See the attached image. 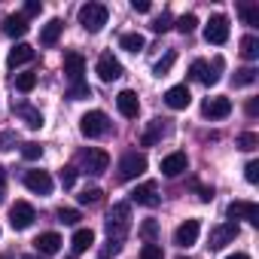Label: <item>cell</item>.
Returning <instances> with one entry per match:
<instances>
[{"mask_svg":"<svg viewBox=\"0 0 259 259\" xmlns=\"http://www.w3.org/2000/svg\"><path fill=\"white\" fill-rule=\"evenodd\" d=\"M128 229H132V207H128V204H113L107 210V238L122 244Z\"/></svg>","mask_w":259,"mask_h":259,"instance_id":"6da1fadb","label":"cell"},{"mask_svg":"<svg viewBox=\"0 0 259 259\" xmlns=\"http://www.w3.org/2000/svg\"><path fill=\"white\" fill-rule=\"evenodd\" d=\"M107 19H110V13H107L104 4H85V7L79 10V25H82L89 34H98V31L107 25Z\"/></svg>","mask_w":259,"mask_h":259,"instance_id":"7a4b0ae2","label":"cell"},{"mask_svg":"<svg viewBox=\"0 0 259 259\" xmlns=\"http://www.w3.org/2000/svg\"><path fill=\"white\" fill-rule=\"evenodd\" d=\"M79 132H82V138H101V135H107V132H110V119H107V113H101V110L82 113V119H79Z\"/></svg>","mask_w":259,"mask_h":259,"instance_id":"3957f363","label":"cell"},{"mask_svg":"<svg viewBox=\"0 0 259 259\" xmlns=\"http://www.w3.org/2000/svg\"><path fill=\"white\" fill-rule=\"evenodd\" d=\"M76 162H79V168L85 171V174H104L107 168H110V156L104 153V150H95V147H89V150H82L79 156H76Z\"/></svg>","mask_w":259,"mask_h":259,"instance_id":"277c9868","label":"cell"},{"mask_svg":"<svg viewBox=\"0 0 259 259\" xmlns=\"http://www.w3.org/2000/svg\"><path fill=\"white\" fill-rule=\"evenodd\" d=\"M147 171V156L144 153H125L119 159V177L122 180H138Z\"/></svg>","mask_w":259,"mask_h":259,"instance_id":"5b68a950","label":"cell"},{"mask_svg":"<svg viewBox=\"0 0 259 259\" xmlns=\"http://www.w3.org/2000/svg\"><path fill=\"white\" fill-rule=\"evenodd\" d=\"M217 70H223V58H213V67L198 58V61H192L189 76L198 79V82H204V85H217V82H220V73H217Z\"/></svg>","mask_w":259,"mask_h":259,"instance_id":"8992f818","label":"cell"},{"mask_svg":"<svg viewBox=\"0 0 259 259\" xmlns=\"http://www.w3.org/2000/svg\"><path fill=\"white\" fill-rule=\"evenodd\" d=\"M34 220H37V210H34L28 201H16V204L10 207V226H13L16 232L31 229V226H34Z\"/></svg>","mask_w":259,"mask_h":259,"instance_id":"52a82bcc","label":"cell"},{"mask_svg":"<svg viewBox=\"0 0 259 259\" xmlns=\"http://www.w3.org/2000/svg\"><path fill=\"white\" fill-rule=\"evenodd\" d=\"M226 217H229V223L247 220L250 226H259V207H256L253 201H232V204L226 207Z\"/></svg>","mask_w":259,"mask_h":259,"instance_id":"ba28073f","label":"cell"},{"mask_svg":"<svg viewBox=\"0 0 259 259\" xmlns=\"http://www.w3.org/2000/svg\"><path fill=\"white\" fill-rule=\"evenodd\" d=\"M204 40L213 46H223L229 40V19L226 16H210V22L204 25Z\"/></svg>","mask_w":259,"mask_h":259,"instance_id":"9c48e42d","label":"cell"},{"mask_svg":"<svg viewBox=\"0 0 259 259\" xmlns=\"http://www.w3.org/2000/svg\"><path fill=\"white\" fill-rule=\"evenodd\" d=\"M238 232H241L238 223H220V226L210 229V244H207V247H210V250H223L226 244H232V241L238 238Z\"/></svg>","mask_w":259,"mask_h":259,"instance_id":"30bf717a","label":"cell"},{"mask_svg":"<svg viewBox=\"0 0 259 259\" xmlns=\"http://www.w3.org/2000/svg\"><path fill=\"white\" fill-rule=\"evenodd\" d=\"M98 76H101V82H113V79H119L122 76V64H119V58H113V52H104L101 58H98Z\"/></svg>","mask_w":259,"mask_h":259,"instance_id":"8fae6325","label":"cell"},{"mask_svg":"<svg viewBox=\"0 0 259 259\" xmlns=\"http://www.w3.org/2000/svg\"><path fill=\"white\" fill-rule=\"evenodd\" d=\"M198 232H201V223H198V220H186V223L177 226L174 244H177V247H192V244L198 241Z\"/></svg>","mask_w":259,"mask_h":259,"instance_id":"7c38bea8","label":"cell"},{"mask_svg":"<svg viewBox=\"0 0 259 259\" xmlns=\"http://www.w3.org/2000/svg\"><path fill=\"white\" fill-rule=\"evenodd\" d=\"M116 107H119V113H122L125 119H138V113H141V101H138V92H132V89L119 92V95H116Z\"/></svg>","mask_w":259,"mask_h":259,"instance_id":"4fadbf2b","label":"cell"},{"mask_svg":"<svg viewBox=\"0 0 259 259\" xmlns=\"http://www.w3.org/2000/svg\"><path fill=\"white\" fill-rule=\"evenodd\" d=\"M201 113H204L207 119H226V116L232 113V101H229V98H223V95L207 98V101L201 104Z\"/></svg>","mask_w":259,"mask_h":259,"instance_id":"5bb4252c","label":"cell"},{"mask_svg":"<svg viewBox=\"0 0 259 259\" xmlns=\"http://www.w3.org/2000/svg\"><path fill=\"white\" fill-rule=\"evenodd\" d=\"M25 186L37 195H49L52 192V177H49V171H25Z\"/></svg>","mask_w":259,"mask_h":259,"instance_id":"9a60e30c","label":"cell"},{"mask_svg":"<svg viewBox=\"0 0 259 259\" xmlns=\"http://www.w3.org/2000/svg\"><path fill=\"white\" fill-rule=\"evenodd\" d=\"M64 73H67V79L76 85V82H82V73H85V58L79 55V52H64Z\"/></svg>","mask_w":259,"mask_h":259,"instance_id":"2e32d148","label":"cell"},{"mask_svg":"<svg viewBox=\"0 0 259 259\" xmlns=\"http://www.w3.org/2000/svg\"><path fill=\"white\" fill-rule=\"evenodd\" d=\"M132 201H135V204H144V207H156V204L162 201V198H159V186H156V183H141V186H135Z\"/></svg>","mask_w":259,"mask_h":259,"instance_id":"e0dca14e","label":"cell"},{"mask_svg":"<svg viewBox=\"0 0 259 259\" xmlns=\"http://www.w3.org/2000/svg\"><path fill=\"white\" fill-rule=\"evenodd\" d=\"M189 101H192V95H189L186 85H171V89L165 92V104H168L171 110H186Z\"/></svg>","mask_w":259,"mask_h":259,"instance_id":"ac0fdd59","label":"cell"},{"mask_svg":"<svg viewBox=\"0 0 259 259\" xmlns=\"http://www.w3.org/2000/svg\"><path fill=\"white\" fill-rule=\"evenodd\" d=\"M186 168H189L186 153H171V156L162 159V174H165V177H177V174H183Z\"/></svg>","mask_w":259,"mask_h":259,"instance_id":"d6986e66","label":"cell"},{"mask_svg":"<svg viewBox=\"0 0 259 259\" xmlns=\"http://www.w3.org/2000/svg\"><path fill=\"white\" fill-rule=\"evenodd\" d=\"M34 244H37V253H40V256H52V253L61 250V235H58V232H43Z\"/></svg>","mask_w":259,"mask_h":259,"instance_id":"ffe728a7","label":"cell"},{"mask_svg":"<svg viewBox=\"0 0 259 259\" xmlns=\"http://www.w3.org/2000/svg\"><path fill=\"white\" fill-rule=\"evenodd\" d=\"M28 61H34V46H28V43H16V49H10V55H7L10 67H22Z\"/></svg>","mask_w":259,"mask_h":259,"instance_id":"44dd1931","label":"cell"},{"mask_svg":"<svg viewBox=\"0 0 259 259\" xmlns=\"http://www.w3.org/2000/svg\"><path fill=\"white\" fill-rule=\"evenodd\" d=\"M61 31H64V22H61V19H49V22L43 25V31H40V43H43V46H55L58 37H61Z\"/></svg>","mask_w":259,"mask_h":259,"instance_id":"7402d4cb","label":"cell"},{"mask_svg":"<svg viewBox=\"0 0 259 259\" xmlns=\"http://www.w3.org/2000/svg\"><path fill=\"white\" fill-rule=\"evenodd\" d=\"M165 135H168L165 119H153V122H150V128H147V135L141 138V144H144V147H153V144H159Z\"/></svg>","mask_w":259,"mask_h":259,"instance_id":"603a6c76","label":"cell"},{"mask_svg":"<svg viewBox=\"0 0 259 259\" xmlns=\"http://www.w3.org/2000/svg\"><path fill=\"white\" fill-rule=\"evenodd\" d=\"M28 28H31V25H28L25 16H7V19H4V34H7V37H25Z\"/></svg>","mask_w":259,"mask_h":259,"instance_id":"cb8c5ba5","label":"cell"},{"mask_svg":"<svg viewBox=\"0 0 259 259\" xmlns=\"http://www.w3.org/2000/svg\"><path fill=\"white\" fill-rule=\"evenodd\" d=\"M70 244H73V253H85V250L95 244V232H92V229H76Z\"/></svg>","mask_w":259,"mask_h":259,"instance_id":"d4e9b609","label":"cell"},{"mask_svg":"<svg viewBox=\"0 0 259 259\" xmlns=\"http://www.w3.org/2000/svg\"><path fill=\"white\" fill-rule=\"evenodd\" d=\"M119 46H122V49H128V52H144L147 40H144V34H122Z\"/></svg>","mask_w":259,"mask_h":259,"instance_id":"484cf974","label":"cell"},{"mask_svg":"<svg viewBox=\"0 0 259 259\" xmlns=\"http://www.w3.org/2000/svg\"><path fill=\"white\" fill-rule=\"evenodd\" d=\"M241 55H244L247 61H253V58H259V40H256L253 34H247V37H241Z\"/></svg>","mask_w":259,"mask_h":259,"instance_id":"4316f807","label":"cell"},{"mask_svg":"<svg viewBox=\"0 0 259 259\" xmlns=\"http://www.w3.org/2000/svg\"><path fill=\"white\" fill-rule=\"evenodd\" d=\"M232 82H235V89H244V85H253V82H256V70H253V67H241V70H235V76H232Z\"/></svg>","mask_w":259,"mask_h":259,"instance_id":"83f0119b","label":"cell"},{"mask_svg":"<svg viewBox=\"0 0 259 259\" xmlns=\"http://www.w3.org/2000/svg\"><path fill=\"white\" fill-rule=\"evenodd\" d=\"M16 113L28 122V128H40V125H43V113H40V110H34V107H19Z\"/></svg>","mask_w":259,"mask_h":259,"instance_id":"f1b7e54d","label":"cell"},{"mask_svg":"<svg viewBox=\"0 0 259 259\" xmlns=\"http://www.w3.org/2000/svg\"><path fill=\"white\" fill-rule=\"evenodd\" d=\"M174 61H177V55H174V52H165V55L153 64V73H156V76H168V70L174 67Z\"/></svg>","mask_w":259,"mask_h":259,"instance_id":"f546056e","label":"cell"},{"mask_svg":"<svg viewBox=\"0 0 259 259\" xmlns=\"http://www.w3.org/2000/svg\"><path fill=\"white\" fill-rule=\"evenodd\" d=\"M34 85H37V73H19L16 76V89L19 92L28 95V92H34Z\"/></svg>","mask_w":259,"mask_h":259,"instance_id":"4dcf8cb0","label":"cell"},{"mask_svg":"<svg viewBox=\"0 0 259 259\" xmlns=\"http://www.w3.org/2000/svg\"><path fill=\"white\" fill-rule=\"evenodd\" d=\"M195 28H198V19H195L192 13H186V16L177 19V31H180V34H192Z\"/></svg>","mask_w":259,"mask_h":259,"instance_id":"1f68e13d","label":"cell"},{"mask_svg":"<svg viewBox=\"0 0 259 259\" xmlns=\"http://www.w3.org/2000/svg\"><path fill=\"white\" fill-rule=\"evenodd\" d=\"M259 147V138L253 135V132H244L241 138H238V150H244V153H250V150H256Z\"/></svg>","mask_w":259,"mask_h":259,"instance_id":"d6a6232c","label":"cell"},{"mask_svg":"<svg viewBox=\"0 0 259 259\" xmlns=\"http://www.w3.org/2000/svg\"><path fill=\"white\" fill-rule=\"evenodd\" d=\"M101 195H104V192H101L98 186H92V189H82L76 198H79V204H98V201H101Z\"/></svg>","mask_w":259,"mask_h":259,"instance_id":"836d02e7","label":"cell"},{"mask_svg":"<svg viewBox=\"0 0 259 259\" xmlns=\"http://www.w3.org/2000/svg\"><path fill=\"white\" fill-rule=\"evenodd\" d=\"M82 217H79V210H73V207H61L58 210V223H64V226H76Z\"/></svg>","mask_w":259,"mask_h":259,"instance_id":"e575fe53","label":"cell"},{"mask_svg":"<svg viewBox=\"0 0 259 259\" xmlns=\"http://www.w3.org/2000/svg\"><path fill=\"white\" fill-rule=\"evenodd\" d=\"M171 22H174V19H171V13H162V16H156V19H153V25H150V28H153L156 34H165V31L171 28Z\"/></svg>","mask_w":259,"mask_h":259,"instance_id":"d590c367","label":"cell"},{"mask_svg":"<svg viewBox=\"0 0 259 259\" xmlns=\"http://www.w3.org/2000/svg\"><path fill=\"white\" fill-rule=\"evenodd\" d=\"M67 98H70V101H82V98H92V89H89L85 82H76V85H70Z\"/></svg>","mask_w":259,"mask_h":259,"instance_id":"8d00e7d4","label":"cell"},{"mask_svg":"<svg viewBox=\"0 0 259 259\" xmlns=\"http://www.w3.org/2000/svg\"><path fill=\"white\" fill-rule=\"evenodd\" d=\"M22 156H25L28 162H37V159L43 156V147H40V144H25V147H22Z\"/></svg>","mask_w":259,"mask_h":259,"instance_id":"74e56055","label":"cell"},{"mask_svg":"<svg viewBox=\"0 0 259 259\" xmlns=\"http://www.w3.org/2000/svg\"><path fill=\"white\" fill-rule=\"evenodd\" d=\"M141 259H162V247L153 241V244H144L141 247Z\"/></svg>","mask_w":259,"mask_h":259,"instance_id":"f35d334b","label":"cell"},{"mask_svg":"<svg viewBox=\"0 0 259 259\" xmlns=\"http://www.w3.org/2000/svg\"><path fill=\"white\" fill-rule=\"evenodd\" d=\"M241 19L247 25H259V7H241Z\"/></svg>","mask_w":259,"mask_h":259,"instance_id":"ab89813d","label":"cell"},{"mask_svg":"<svg viewBox=\"0 0 259 259\" xmlns=\"http://www.w3.org/2000/svg\"><path fill=\"white\" fill-rule=\"evenodd\" d=\"M244 177H247V183H259V162L256 159L244 165Z\"/></svg>","mask_w":259,"mask_h":259,"instance_id":"60d3db41","label":"cell"},{"mask_svg":"<svg viewBox=\"0 0 259 259\" xmlns=\"http://www.w3.org/2000/svg\"><path fill=\"white\" fill-rule=\"evenodd\" d=\"M19 144V135L16 132H0V150H13Z\"/></svg>","mask_w":259,"mask_h":259,"instance_id":"b9f144b4","label":"cell"},{"mask_svg":"<svg viewBox=\"0 0 259 259\" xmlns=\"http://www.w3.org/2000/svg\"><path fill=\"white\" fill-rule=\"evenodd\" d=\"M156 232H159V226H156V220H147V223L141 226V235L147 238V244H153V238H156Z\"/></svg>","mask_w":259,"mask_h":259,"instance_id":"7bdbcfd3","label":"cell"},{"mask_svg":"<svg viewBox=\"0 0 259 259\" xmlns=\"http://www.w3.org/2000/svg\"><path fill=\"white\" fill-rule=\"evenodd\" d=\"M73 183H76V168H61V186L70 189Z\"/></svg>","mask_w":259,"mask_h":259,"instance_id":"ee69618b","label":"cell"},{"mask_svg":"<svg viewBox=\"0 0 259 259\" xmlns=\"http://www.w3.org/2000/svg\"><path fill=\"white\" fill-rule=\"evenodd\" d=\"M40 10H43V4H40V0H28L22 16H25V19H28V16H40Z\"/></svg>","mask_w":259,"mask_h":259,"instance_id":"f6af8a7d","label":"cell"},{"mask_svg":"<svg viewBox=\"0 0 259 259\" xmlns=\"http://www.w3.org/2000/svg\"><path fill=\"white\" fill-rule=\"evenodd\" d=\"M119 250H122V244H119V241H107V247L101 250V256L107 259V256H113V253H119Z\"/></svg>","mask_w":259,"mask_h":259,"instance_id":"bcb514c9","label":"cell"},{"mask_svg":"<svg viewBox=\"0 0 259 259\" xmlns=\"http://www.w3.org/2000/svg\"><path fill=\"white\" fill-rule=\"evenodd\" d=\"M132 10L135 13H150V0H132Z\"/></svg>","mask_w":259,"mask_h":259,"instance_id":"7dc6e473","label":"cell"},{"mask_svg":"<svg viewBox=\"0 0 259 259\" xmlns=\"http://www.w3.org/2000/svg\"><path fill=\"white\" fill-rule=\"evenodd\" d=\"M4 195H7V171L0 168V201H4Z\"/></svg>","mask_w":259,"mask_h":259,"instance_id":"c3c4849f","label":"cell"},{"mask_svg":"<svg viewBox=\"0 0 259 259\" xmlns=\"http://www.w3.org/2000/svg\"><path fill=\"white\" fill-rule=\"evenodd\" d=\"M198 192H201V195H198L201 201H210V198H213V189H198Z\"/></svg>","mask_w":259,"mask_h":259,"instance_id":"681fc988","label":"cell"},{"mask_svg":"<svg viewBox=\"0 0 259 259\" xmlns=\"http://www.w3.org/2000/svg\"><path fill=\"white\" fill-rule=\"evenodd\" d=\"M256 110H259V104H256V101H250V104H247V113H250V116H256Z\"/></svg>","mask_w":259,"mask_h":259,"instance_id":"f907efd6","label":"cell"},{"mask_svg":"<svg viewBox=\"0 0 259 259\" xmlns=\"http://www.w3.org/2000/svg\"><path fill=\"white\" fill-rule=\"evenodd\" d=\"M226 259H250L247 253H232V256H226Z\"/></svg>","mask_w":259,"mask_h":259,"instance_id":"816d5d0a","label":"cell"},{"mask_svg":"<svg viewBox=\"0 0 259 259\" xmlns=\"http://www.w3.org/2000/svg\"><path fill=\"white\" fill-rule=\"evenodd\" d=\"M22 259H43V256H37V253H28V256H22Z\"/></svg>","mask_w":259,"mask_h":259,"instance_id":"f5cc1de1","label":"cell"},{"mask_svg":"<svg viewBox=\"0 0 259 259\" xmlns=\"http://www.w3.org/2000/svg\"><path fill=\"white\" fill-rule=\"evenodd\" d=\"M67 259H76V256H67Z\"/></svg>","mask_w":259,"mask_h":259,"instance_id":"db71d44e","label":"cell"},{"mask_svg":"<svg viewBox=\"0 0 259 259\" xmlns=\"http://www.w3.org/2000/svg\"><path fill=\"white\" fill-rule=\"evenodd\" d=\"M177 259H186V256H177Z\"/></svg>","mask_w":259,"mask_h":259,"instance_id":"11a10c76","label":"cell"}]
</instances>
